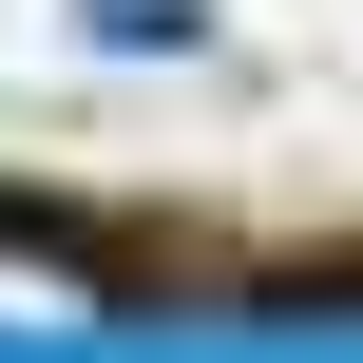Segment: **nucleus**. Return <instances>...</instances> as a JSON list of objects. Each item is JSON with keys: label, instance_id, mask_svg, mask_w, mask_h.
I'll return each mask as SVG.
<instances>
[{"label": "nucleus", "instance_id": "nucleus-1", "mask_svg": "<svg viewBox=\"0 0 363 363\" xmlns=\"http://www.w3.org/2000/svg\"><path fill=\"white\" fill-rule=\"evenodd\" d=\"M0 306H77V268L57 249H0Z\"/></svg>", "mask_w": 363, "mask_h": 363}]
</instances>
